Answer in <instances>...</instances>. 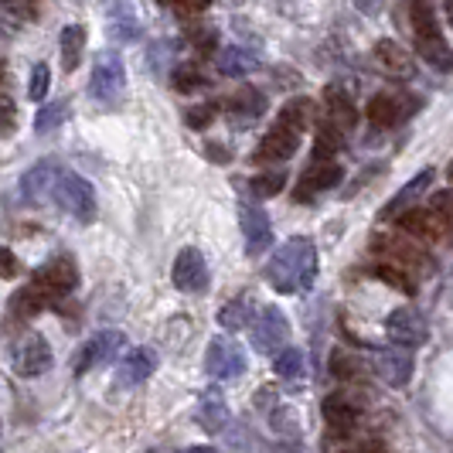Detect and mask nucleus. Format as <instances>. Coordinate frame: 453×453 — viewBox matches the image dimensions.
<instances>
[{
	"label": "nucleus",
	"instance_id": "nucleus-14",
	"mask_svg": "<svg viewBox=\"0 0 453 453\" xmlns=\"http://www.w3.org/2000/svg\"><path fill=\"white\" fill-rule=\"evenodd\" d=\"M412 348H403V344H395V348H382L379 355H375V372H379V379L392 388H406L409 379H412Z\"/></svg>",
	"mask_w": 453,
	"mask_h": 453
},
{
	"label": "nucleus",
	"instance_id": "nucleus-41",
	"mask_svg": "<svg viewBox=\"0 0 453 453\" xmlns=\"http://www.w3.org/2000/svg\"><path fill=\"white\" fill-rule=\"evenodd\" d=\"M160 4L174 7V11H178V14H184V18L202 14V11H208V7H211V0H160Z\"/></svg>",
	"mask_w": 453,
	"mask_h": 453
},
{
	"label": "nucleus",
	"instance_id": "nucleus-47",
	"mask_svg": "<svg viewBox=\"0 0 453 453\" xmlns=\"http://www.w3.org/2000/svg\"><path fill=\"white\" fill-rule=\"evenodd\" d=\"M276 453H303V450H300V443H280Z\"/></svg>",
	"mask_w": 453,
	"mask_h": 453
},
{
	"label": "nucleus",
	"instance_id": "nucleus-32",
	"mask_svg": "<svg viewBox=\"0 0 453 453\" xmlns=\"http://www.w3.org/2000/svg\"><path fill=\"white\" fill-rule=\"evenodd\" d=\"M430 181H433V171H419V174L412 178V184H409V188H403V191H399V195L386 204V219H395V215L403 211V204L416 202V195H419V191H426V184H430Z\"/></svg>",
	"mask_w": 453,
	"mask_h": 453
},
{
	"label": "nucleus",
	"instance_id": "nucleus-3",
	"mask_svg": "<svg viewBox=\"0 0 453 453\" xmlns=\"http://www.w3.org/2000/svg\"><path fill=\"white\" fill-rule=\"evenodd\" d=\"M311 113H314L311 99H290V103L280 110L276 123L266 130V136L259 140V147H256L252 157L259 160V164L294 157L296 147H300V134H303V127L311 123Z\"/></svg>",
	"mask_w": 453,
	"mask_h": 453
},
{
	"label": "nucleus",
	"instance_id": "nucleus-29",
	"mask_svg": "<svg viewBox=\"0 0 453 453\" xmlns=\"http://www.w3.org/2000/svg\"><path fill=\"white\" fill-rule=\"evenodd\" d=\"M82 51H86V27L82 24H68L65 31H62V68L75 72Z\"/></svg>",
	"mask_w": 453,
	"mask_h": 453
},
{
	"label": "nucleus",
	"instance_id": "nucleus-34",
	"mask_svg": "<svg viewBox=\"0 0 453 453\" xmlns=\"http://www.w3.org/2000/svg\"><path fill=\"white\" fill-rule=\"evenodd\" d=\"M65 116H68V99H55L51 106H45L42 113L35 116V130L45 136L48 130H58L65 123Z\"/></svg>",
	"mask_w": 453,
	"mask_h": 453
},
{
	"label": "nucleus",
	"instance_id": "nucleus-43",
	"mask_svg": "<svg viewBox=\"0 0 453 453\" xmlns=\"http://www.w3.org/2000/svg\"><path fill=\"white\" fill-rule=\"evenodd\" d=\"M14 130V103H11V92L4 89V136H11Z\"/></svg>",
	"mask_w": 453,
	"mask_h": 453
},
{
	"label": "nucleus",
	"instance_id": "nucleus-7",
	"mask_svg": "<svg viewBox=\"0 0 453 453\" xmlns=\"http://www.w3.org/2000/svg\"><path fill=\"white\" fill-rule=\"evenodd\" d=\"M419 110V99L406 96V92H379L368 99V123L379 127V130H392L399 127L403 119Z\"/></svg>",
	"mask_w": 453,
	"mask_h": 453
},
{
	"label": "nucleus",
	"instance_id": "nucleus-2",
	"mask_svg": "<svg viewBox=\"0 0 453 453\" xmlns=\"http://www.w3.org/2000/svg\"><path fill=\"white\" fill-rule=\"evenodd\" d=\"M266 280L273 283L276 294H307L318 280V250L311 239L294 235L287 239L280 250L270 256V266H266Z\"/></svg>",
	"mask_w": 453,
	"mask_h": 453
},
{
	"label": "nucleus",
	"instance_id": "nucleus-10",
	"mask_svg": "<svg viewBox=\"0 0 453 453\" xmlns=\"http://www.w3.org/2000/svg\"><path fill=\"white\" fill-rule=\"evenodd\" d=\"M252 344H256V351H263V355H280L283 351V344L290 338V324L283 318V311H276V307H266V311H259L256 320H252Z\"/></svg>",
	"mask_w": 453,
	"mask_h": 453
},
{
	"label": "nucleus",
	"instance_id": "nucleus-4",
	"mask_svg": "<svg viewBox=\"0 0 453 453\" xmlns=\"http://www.w3.org/2000/svg\"><path fill=\"white\" fill-rule=\"evenodd\" d=\"M409 24H412V38L416 51L423 55V62H430L436 72H450L453 68V48L447 45L440 21L433 14L430 0H409Z\"/></svg>",
	"mask_w": 453,
	"mask_h": 453
},
{
	"label": "nucleus",
	"instance_id": "nucleus-5",
	"mask_svg": "<svg viewBox=\"0 0 453 453\" xmlns=\"http://www.w3.org/2000/svg\"><path fill=\"white\" fill-rule=\"evenodd\" d=\"M123 89H127V65L119 58V51H103L96 55L92 62V79H89V92L96 103H106V106H116L123 99Z\"/></svg>",
	"mask_w": 453,
	"mask_h": 453
},
{
	"label": "nucleus",
	"instance_id": "nucleus-18",
	"mask_svg": "<svg viewBox=\"0 0 453 453\" xmlns=\"http://www.w3.org/2000/svg\"><path fill=\"white\" fill-rule=\"evenodd\" d=\"M372 250L379 252V256H386L392 259L395 266H426V252L419 250L416 242H412V235H375L372 239Z\"/></svg>",
	"mask_w": 453,
	"mask_h": 453
},
{
	"label": "nucleus",
	"instance_id": "nucleus-30",
	"mask_svg": "<svg viewBox=\"0 0 453 453\" xmlns=\"http://www.w3.org/2000/svg\"><path fill=\"white\" fill-rule=\"evenodd\" d=\"M219 320L228 331H242V327H252V300L250 296H235L232 303H226L219 311Z\"/></svg>",
	"mask_w": 453,
	"mask_h": 453
},
{
	"label": "nucleus",
	"instance_id": "nucleus-15",
	"mask_svg": "<svg viewBox=\"0 0 453 453\" xmlns=\"http://www.w3.org/2000/svg\"><path fill=\"white\" fill-rule=\"evenodd\" d=\"M171 276H174V287L181 294H204L208 290V263H204L202 252L191 250V246L178 252Z\"/></svg>",
	"mask_w": 453,
	"mask_h": 453
},
{
	"label": "nucleus",
	"instance_id": "nucleus-23",
	"mask_svg": "<svg viewBox=\"0 0 453 453\" xmlns=\"http://www.w3.org/2000/svg\"><path fill=\"white\" fill-rule=\"evenodd\" d=\"M195 416H198V423H202L208 433H222L228 426V419H232L226 395H222L219 388L202 392V399H198V412H195Z\"/></svg>",
	"mask_w": 453,
	"mask_h": 453
},
{
	"label": "nucleus",
	"instance_id": "nucleus-6",
	"mask_svg": "<svg viewBox=\"0 0 453 453\" xmlns=\"http://www.w3.org/2000/svg\"><path fill=\"white\" fill-rule=\"evenodd\" d=\"M51 198L62 204L72 219H79V222H92L96 219V191L75 171H58V181H55Z\"/></svg>",
	"mask_w": 453,
	"mask_h": 453
},
{
	"label": "nucleus",
	"instance_id": "nucleus-11",
	"mask_svg": "<svg viewBox=\"0 0 453 453\" xmlns=\"http://www.w3.org/2000/svg\"><path fill=\"white\" fill-rule=\"evenodd\" d=\"M11 362H14V372L21 379H38V375H45L48 368H51V344L42 334H24L14 344Z\"/></svg>",
	"mask_w": 453,
	"mask_h": 453
},
{
	"label": "nucleus",
	"instance_id": "nucleus-17",
	"mask_svg": "<svg viewBox=\"0 0 453 453\" xmlns=\"http://www.w3.org/2000/svg\"><path fill=\"white\" fill-rule=\"evenodd\" d=\"M341 178H344L341 164H334V160H314V164H311V167L300 174L294 198H296V202H311V198H314V195H320V191H331Z\"/></svg>",
	"mask_w": 453,
	"mask_h": 453
},
{
	"label": "nucleus",
	"instance_id": "nucleus-21",
	"mask_svg": "<svg viewBox=\"0 0 453 453\" xmlns=\"http://www.w3.org/2000/svg\"><path fill=\"white\" fill-rule=\"evenodd\" d=\"M324 419H327V426L344 436V433H351L358 426V419H362V406L351 399V395H344V392H334V395H327L324 399Z\"/></svg>",
	"mask_w": 453,
	"mask_h": 453
},
{
	"label": "nucleus",
	"instance_id": "nucleus-13",
	"mask_svg": "<svg viewBox=\"0 0 453 453\" xmlns=\"http://www.w3.org/2000/svg\"><path fill=\"white\" fill-rule=\"evenodd\" d=\"M386 334L392 344H403V348H419L426 341V318L416 311V307H399L392 311L386 320Z\"/></svg>",
	"mask_w": 453,
	"mask_h": 453
},
{
	"label": "nucleus",
	"instance_id": "nucleus-12",
	"mask_svg": "<svg viewBox=\"0 0 453 453\" xmlns=\"http://www.w3.org/2000/svg\"><path fill=\"white\" fill-rule=\"evenodd\" d=\"M103 14H106V31L113 38V45H130L140 38V18H136L134 0H103Z\"/></svg>",
	"mask_w": 453,
	"mask_h": 453
},
{
	"label": "nucleus",
	"instance_id": "nucleus-16",
	"mask_svg": "<svg viewBox=\"0 0 453 453\" xmlns=\"http://www.w3.org/2000/svg\"><path fill=\"white\" fill-rule=\"evenodd\" d=\"M239 222H242L246 252H250L252 259H256V256H263V252L270 250L273 222H270V215H266L259 204H242V208H239Z\"/></svg>",
	"mask_w": 453,
	"mask_h": 453
},
{
	"label": "nucleus",
	"instance_id": "nucleus-44",
	"mask_svg": "<svg viewBox=\"0 0 453 453\" xmlns=\"http://www.w3.org/2000/svg\"><path fill=\"white\" fill-rule=\"evenodd\" d=\"M355 7H358L362 14H368V18H375V14L386 7V0H355Z\"/></svg>",
	"mask_w": 453,
	"mask_h": 453
},
{
	"label": "nucleus",
	"instance_id": "nucleus-37",
	"mask_svg": "<svg viewBox=\"0 0 453 453\" xmlns=\"http://www.w3.org/2000/svg\"><path fill=\"white\" fill-rule=\"evenodd\" d=\"M48 79H51L48 65H45V62H38V65L31 68V86H27V96H31V99H45V96H48Z\"/></svg>",
	"mask_w": 453,
	"mask_h": 453
},
{
	"label": "nucleus",
	"instance_id": "nucleus-19",
	"mask_svg": "<svg viewBox=\"0 0 453 453\" xmlns=\"http://www.w3.org/2000/svg\"><path fill=\"white\" fill-rule=\"evenodd\" d=\"M395 222L406 235H416V239H443L450 232V226L440 219V211L433 204L430 208H406L403 215H395Z\"/></svg>",
	"mask_w": 453,
	"mask_h": 453
},
{
	"label": "nucleus",
	"instance_id": "nucleus-39",
	"mask_svg": "<svg viewBox=\"0 0 453 453\" xmlns=\"http://www.w3.org/2000/svg\"><path fill=\"white\" fill-rule=\"evenodd\" d=\"M331 372H334L338 379H355L358 362H355V358H348L344 351H334V355H331Z\"/></svg>",
	"mask_w": 453,
	"mask_h": 453
},
{
	"label": "nucleus",
	"instance_id": "nucleus-48",
	"mask_svg": "<svg viewBox=\"0 0 453 453\" xmlns=\"http://www.w3.org/2000/svg\"><path fill=\"white\" fill-rule=\"evenodd\" d=\"M184 453H215V450H211V447H188Z\"/></svg>",
	"mask_w": 453,
	"mask_h": 453
},
{
	"label": "nucleus",
	"instance_id": "nucleus-1",
	"mask_svg": "<svg viewBox=\"0 0 453 453\" xmlns=\"http://www.w3.org/2000/svg\"><path fill=\"white\" fill-rule=\"evenodd\" d=\"M75 287H79V270H75V263H72L68 256H58V259L45 263L42 270L31 273V280L24 283V290L11 300V311H14L18 318H31V314L45 311L51 303L65 300Z\"/></svg>",
	"mask_w": 453,
	"mask_h": 453
},
{
	"label": "nucleus",
	"instance_id": "nucleus-25",
	"mask_svg": "<svg viewBox=\"0 0 453 453\" xmlns=\"http://www.w3.org/2000/svg\"><path fill=\"white\" fill-rule=\"evenodd\" d=\"M355 103H351V92L344 89V86H327L324 89V119H331V123H338L344 130H351L355 127Z\"/></svg>",
	"mask_w": 453,
	"mask_h": 453
},
{
	"label": "nucleus",
	"instance_id": "nucleus-27",
	"mask_svg": "<svg viewBox=\"0 0 453 453\" xmlns=\"http://www.w3.org/2000/svg\"><path fill=\"white\" fill-rule=\"evenodd\" d=\"M259 68V55L246 45H228L219 51V72L222 75H232V79H239V75H250Z\"/></svg>",
	"mask_w": 453,
	"mask_h": 453
},
{
	"label": "nucleus",
	"instance_id": "nucleus-38",
	"mask_svg": "<svg viewBox=\"0 0 453 453\" xmlns=\"http://www.w3.org/2000/svg\"><path fill=\"white\" fill-rule=\"evenodd\" d=\"M4 11L11 18H21V21H31L35 11H38V0H4Z\"/></svg>",
	"mask_w": 453,
	"mask_h": 453
},
{
	"label": "nucleus",
	"instance_id": "nucleus-42",
	"mask_svg": "<svg viewBox=\"0 0 453 453\" xmlns=\"http://www.w3.org/2000/svg\"><path fill=\"white\" fill-rule=\"evenodd\" d=\"M433 208L440 211V219H443L453 232V191H436V195H433Z\"/></svg>",
	"mask_w": 453,
	"mask_h": 453
},
{
	"label": "nucleus",
	"instance_id": "nucleus-9",
	"mask_svg": "<svg viewBox=\"0 0 453 453\" xmlns=\"http://www.w3.org/2000/svg\"><path fill=\"white\" fill-rule=\"evenodd\" d=\"M123 344H127L123 331H99V334H92V338L79 348V355L72 358V372H75V375H86L96 365L113 362Z\"/></svg>",
	"mask_w": 453,
	"mask_h": 453
},
{
	"label": "nucleus",
	"instance_id": "nucleus-33",
	"mask_svg": "<svg viewBox=\"0 0 453 453\" xmlns=\"http://www.w3.org/2000/svg\"><path fill=\"white\" fill-rule=\"evenodd\" d=\"M273 368H276L280 379H300V375L307 372V358H303V351H296V348H283V351L273 358Z\"/></svg>",
	"mask_w": 453,
	"mask_h": 453
},
{
	"label": "nucleus",
	"instance_id": "nucleus-40",
	"mask_svg": "<svg viewBox=\"0 0 453 453\" xmlns=\"http://www.w3.org/2000/svg\"><path fill=\"white\" fill-rule=\"evenodd\" d=\"M211 116H215V103L195 106V110H188V127H191V130H204V127L211 123Z\"/></svg>",
	"mask_w": 453,
	"mask_h": 453
},
{
	"label": "nucleus",
	"instance_id": "nucleus-36",
	"mask_svg": "<svg viewBox=\"0 0 453 453\" xmlns=\"http://www.w3.org/2000/svg\"><path fill=\"white\" fill-rule=\"evenodd\" d=\"M198 86H204V75L195 65H178V68H174V89L191 92V89H198Z\"/></svg>",
	"mask_w": 453,
	"mask_h": 453
},
{
	"label": "nucleus",
	"instance_id": "nucleus-26",
	"mask_svg": "<svg viewBox=\"0 0 453 453\" xmlns=\"http://www.w3.org/2000/svg\"><path fill=\"white\" fill-rule=\"evenodd\" d=\"M228 116L239 123H250V119H259V116L266 113V99H263V92L252 89V86H242V89L235 92V96H228L226 103Z\"/></svg>",
	"mask_w": 453,
	"mask_h": 453
},
{
	"label": "nucleus",
	"instance_id": "nucleus-8",
	"mask_svg": "<svg viewBox=\"0 0 453 453\" xmlns=\"http://www.w3.org/2000/svg\"><path fill=\"white\" fill-rule=\"evenodd\" d=\"M246 351L235 344L232 338H211L208 341V351H204V368L211 379L219 382H232L246 372Z\"/></svg>",
	"mask_w": 453,
	"mask_h": 453
},
{
	"label": "nucleus",
	"instance_id": "nucleus-35",
	"mask_svg": "<svg viewBox=\"0 0 453 453\" xmlns=\"http://www.w3.org/2000/svg\"><path fill=\"white\" fill-rule=\"evenodd\" d=\"M283 184H287V174L283 171H270V174H256L250 181V191L259 195V198H273V195L283 191Z\"/></svg>",
	"mask_w": 453,
	"mask_h": 453
},
{
	"label": "nucleus",
	"instance_id": "nucleus-28",
	"mask_svg": "<svg viewBox=\"0 0 453 453\" xmlns=\"http://www.w3.org/2000/svg\"><path fill=\"white\" fill-rule=\"evenodd\" d=\"M344 136H348L344 127L331 123V119H320L318 140H314V160H334V154L344 147Z\"/></svg>",
	"mask_w": 453,
	"mask_h": 453
},
{
	"label": "nucleus",
	"instance_id": "nucleus-46",
	"mask_svg": "<svg viewBox=\"0 0 453 453\" xmlns=\"http://www.w3.org/2000/svg\"><path fill=\"white\" fill-rule=\"evenodd\" d=\"M348 453H382V447H379V443H365V447H355V450H348Z\"/></svg>",
	"mask_w": 453,
	"mask_h": 453
},
{
	"label": "nucleus",
	"instance_id": "nucleus-20",
	"mask_svg": "<svg viewBox=\"0 0 453 453\" xmlns=\"http://www.w3.org/2000/svg\"><path fill=\"white\" fill-rule=\"evenodd\" d=\"M58 164H51V160H42V164H35L27 174L21 178V198L31 204H42L51 198V191H55V181H58Z\"/></svg>",
	"mask_w": 453,
	"mask_h": 453
},
{
	"label": "nucleus",
	"instance_id": "nucleus-45",
	"mask_svg": "<svg viewBox=\"0 0 453 453\" xmlns=\"http://www.w3.org/2000/svg\"><path fill=\"white\" fill-rule=\"evenodd\" d=\"M14 263H18V259H14V252L4 250V276H7V280H11V276H14V270H18Z\"/></svg>",
	"mask_w": 453,
	"mask_h": 453
},
{
	"label": "nucleus",
	"instance_id": "nucleus-22",
	"mask_svg": "<svg viewBox=\"0 0 453 453\" xmlns=\"http://www.w3.org/2000/svg\"><path fill=\"white\" fill-rule=\"evenodd\" d=\"M157 368V355L150 351V348H134L123 362H119V372H116V379H119V386H140V382H147L150 379V372Z\"/></svg>",
	"mask_w": 453,
	"mask_h": 453
},
{
	"label": "nucleus",
	"instance_id": "nucleus-24",
	"mask_svg": "<svg viewBox=\"0 0 453 453\" xmlns=\"http://www.w3.org/2000/svg\"><path fill=\"white\" fill-rule=\"evenodd\" d=\"M375 58H379V65L386 68L388 75H395V79H412V75H416V65H412L409 51L399 45V42H392V38L375 42Z\"/></svg>",
	"mask_w": 453,
	"mask_h": 453
},
{
	"label": "nucleus",
	"instance_id": "nucleus-31",
	"mask_svg": "<svg viewBox=\"0 0 453 453\" xmlns=\"http://www.w3.org/2000/svg\"><path fill=\"white\" fill-rule=\"evenodd\" d=\"M368 273H372L375 280L388 283V287H395L399 294H416V280H412L403 266H395V263H375V266H368Z\"/></svg>",
	"mask_w": 453,
	"mask_h": 453
},
{
	"label": "nucleus",
	"instance_id": "nucleus-49",
	"mask_svg": "<svg viewBox=\"0 0 453 453\" xmlns=\"http://www.w3.org/2000/svg\"><path fill=\"white\" fill-rule=\"evenodd\" d=\"M447 174H450V181H453V160H450V167H447Z\"/></svg>",
	"mask_w": 453,
	"mask_h": 453
}]
</instances>
